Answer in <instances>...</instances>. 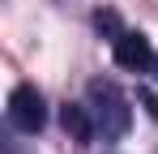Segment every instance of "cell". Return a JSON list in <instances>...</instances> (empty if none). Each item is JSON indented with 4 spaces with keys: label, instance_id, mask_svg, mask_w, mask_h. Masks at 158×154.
I'll list each match as a JSON object with an SVG mask.
<instances>
[{
    "label": "cell",
    "instance_id": "6da1fadb",
    "mask_svg": "<svg viewBox=\"0 0 158 154\" xmlns=\"http://www.w3.org/2000/svg\"><path fill=\"white\" fill-rule=\"evenodd\" d=\"M85 107H90V116H94V124H98V137L103 141H115V137H124L132 124V111H128V99L120 94V86L115 81H90V90H85Z\"/></svg>",
    "mask_w": 158,
    "mask_h": 154
},
{
    "label": "cell",
    "instance_id": "5b68a950",
    "mask_svg": "<svg viewBox=\"0 0 158 154\" xmlns=\"http://www.w3.org/2000/svg\"><path fill=\"white\" fill-rule=\"evenodd\" d=\"M94 26H98V34H111V39H120V34H124V26H120V17H115L111 9L94 13Z\"/></svg>",
    "mask_w": 158,
    "mask_h": 154
},
{
    "label": "cell",
    "instance_id": "3957f363",
    "mask_svg": "<svg viewBox=\"0 0 158 154\" xmlns=\"http://www.w3.org/2000/svg\"><path fill=\"white\" fill-rule=\"evenodd\" d=\"M111 56H115V64L128 69V73H145V69L154 64V47H150V39H145L141 30H124L120 39H111Z\"/></svg>",
    "mask_w": 158,
    "mask_h": 154
},
{
    "label": "cell",
    "instance_id": "7a4b0ae2",
    "mask_svg": "<svg viewBox=\"0 0 158 154\" xmlns=\"http://www.w3.org/2000/svg\"><path fill=\"white\" fill-rule=\"evenodd\" d=\"M9 124L17 133H39L47 124V103H43V94L34 86H17L9 94Z\"/></svg>",
    "mask_w": 158,
    "mask_h": 154
},
{
    "label": "cell",
    "instance_id": "277c9868",
    "mask_svg": "<svg viewBox=\"0 0 158 154\" xmlns=\"http://www.w3.org/2000/svg\"><path fill=\"white\" fill-rule=\"evenodd\" d=\"M60 124H64V133H69L73 141H81V146H90V141L98 137V124H94V116H90L85 103H64V107H60Z\"/></svg>",
    "mask_w": 158,
    "mask_h": 154
}]
</instances>
